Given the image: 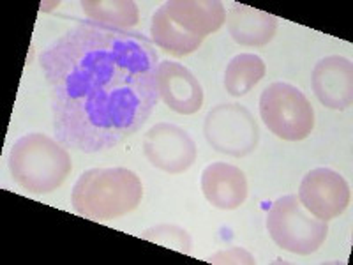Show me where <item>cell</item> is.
Wrapping results in <instances>:
<instances>
[{"mask_svg":"<svg viewBox=\"0 0 353 265\" xmlns=\"http://www.w3.org/2000/svg\"><path fill=\"white\" fill-rule=\"evenodd\" d=\"M55 138L103 153L140 131L159 101V57L141 32L81 21L43 48Z\"/></svg>","mask_w":353,"mask_h":265,"instance_id":"1","label":"cell"},{"mask_svg":"<svg viewBox=\"0 0 353 265\" xmlns=\"http://www.w3.org/2000/svg\"><path fill=\"white\" fill-rule=\"evenodd\" d=\"M143 186L128 168H90L78 177L72 188V209L94 221H110L138 209Z\"/></svg>","mask_w":353,"mask_h":265,"instance_id":"2","label":"cell"},{"mask_svg":"<svg viewBox=\"0 0 353 265\" xmlns=\"http://www.w3.org/2000/svg\"><path fill=\"white\" fill-rule=\"evenodd\" d=\"M72 168L69 150L57 138L30 132L18 138L9 150V172L30 195H48L61 188Z\"/></svg>","mask_w":353,"mask_h":265,"instance_id":"3","label":"cell"},{"mask_svg":"<svg viewBox=\"0 0 353 265\" xmlns=\"http://www.w3.org/2000/svg\"><path fill=\"white\" fill-rule=\"evenodd\" d=\"M267 232L274 244L293 255H311L323 246L329 233L327 221L304 210L295 195H285L270 205L267 213Z\"/></svg>","mask_w":353,"mask_h":265,"instance_id":"4","label":"cell"},{"mask_svg":"<svg viewBox=\"0 0 353 265\" xmlns=\"http://www.w3.org/2000/svg\"><path fill=\"white\" fill-rule=\"evenodd\" d=\"M260 115L263 124L277 138L301 141L313 132L314 110L302 90L285 81H276L260 96Z\"/></svg>","mask_w":353,"mask_h":265,"instance_id":"5","label":"cell"},{"mask_svg":"<svg viewBox=\"0 0 353 265\" xmlns=\"http://www.w3.org/2000/svg\"><path fill=\"white\" fill-rule=\"evenodd\" d=\"M205 140L216 153L245 157L260 144V126L245 106L235 103L216 105L203 121Z\"/></svg>","mask_w":353,"mask_h":265,"instance_id":"6","label":"cell"},{"mask_svg":"<svg viewBox=\"0 0 353 265\" xmlns=\"http://www.w3.org/2000/svg\"><path fill=\"white\" fill-rule=\"evenodd\" d=\"M143 156L150 165L172 175L184 173L196 161V144L181 126L159 122L143 137Z\"/></svg>","mask_w":353,"mask_h":265,"instance_id":"7","label":"cell"},{"mask_svg":"<svg viewBox=\"0 0 353 265\" xmlns=\"http://www.w3.org/2000/svg\"><path fill=\"white\" fill-rule=\"evenodd\" d=\"M299 200L311 216L321 221H330L348 209L352 189L345 177L334 170L314 168L302 179Z\"/></svg>","mask_w":353,"mask_h":265,"instance_id":"8","label":"cell"},{"mask_svg":"<svg viewBox=\"0 0 353 265\" xmlns=\"http://www.w3.org/2000/svg\"><path fill=\"white\" fill-rule=\"evenodd\" d=\"M311 87L321 105L329 110H348L353 101V66L343 55H329L314 64Z\"/></svg>","mask_w":353,"mask_h":265,"instance_id":"9","label":"cell"},{"mask_svg":"<svg viewBox=\"0 0 353 265\" xmlns=\"http://www.w3.org/2000/svg\"><path fill=\"white\" fill-rule=\"evenodd\" d=\"M157 88L163 103L175 113L193 115L203 106V87L193 72L181 62L159 61Z\"/></svg>","mask_w":353,"mask_h":265,"instance_id":"10","label":"cell"},{"mask_svg":"<svg viewBox=\"0 0 353 265\" xmlns=\"http://www.w3.org/2000/svg\"><path fill=\"white\" fill-rule=\"evenodd\" d=\"M201 191L205 200L216 209L235 210L248 200V177L237 166L212 163L201 173Z\"/></svg>","mask_w":353,"mask_h":265,"instance_id":"11","label":"cell"},{"mask_svg":"<svg viewBox=\"0 0 353 265\" xmlns=\"http://www.w3.org/2000/svg\"><path fill=\"white\" fill-rule=\"evenodd\" d=\"M168 17L188 32L207 37L226 23V9L219 0H168Z\"/></svg>","mask_w":353,"mask_h":265,"instance_id":"12","label":"cell"},{"mask_svg":"<svg viewBox=\"0 0 353 265\" xmlns=\"http://www.w3.org/2000/svg\"><path fill=\"white\" fill-rule=\"evenodd\" d=\"M226 27L235 43L258 48L274 39L279 20L270 12L245 4H235L226 12Z\"/></svg>","mask_w":353,"mask_h":265,"instance_id":"13","label":"cell"},{"mask_svg":"<svg viewBox=\"0 0 353 265\" xmlns=\"http://www.w3.org/2000/svg\"><path fill=\"white\" fill-rule=\"evenodd\" d=\"M150 37H152L156 46L175 57H185L189 53L196 52L203 43V37L194 36L179 23H175L168 17L165 6H161L154 12L152 23H150Z\"/></svg>","mask_w":353,"mask_h":265,"instance_id":"14","label":"cell"},{"mask_svg":"<svg viewBox=\"0 0 353 265\" xmlns=\"http://www.w3.org/2000/svg\"><path fill=\"white\" fill-rule=\"evenodd\" d=\"M265 72H267V66L261 57L254 53H239L226 66V92L233 97L245 96L263 80Z\"/></svg>","mask_w":353,"mask_h":265,"instance_id":"15","label":"cell"},{"mask_svg":"<svg viewBox=\"0 0 353 265\" xmlns=\"http://www.w3.org/2000/svg\"><path fill=\"white\" fill-rule=\"evenodd\" d=\"M81 9L88 21L125 30L140 21V9L132 0H83Z\"/></svg>","mask_w":353,"mask_h":265,"instance_id":"16","label":"cell"},{"mask_svg":"<svg viewBox=\"0 0 353 265\" xmlns=\"http://www.w3.org/2000/svg\"><path fill=\"white\" fill-rule=\"evenodd\" d=\"M140 237L145 241H150L154 244L165 246V248L179 251V253L189 255L193 251V239L179 225H156L152 228L145 230L140 233Z\"/></svg>","mask_w":353,"mask_h":265,"instance_id":"17","label":"cell"},{"mask_svg":"<svg viewBox=\"0 0 353 265\" xmlns=\"http://www.w3.org/2000/svg\"><path fill=\"white\" fill-rule=\"evenodd\" d=\"M209 264H219V265H253L254 257L249 251L242 248H230L225 251H217L212 257H209Z\"/></svg>","mask_w":353,"mask_h":265,"instance_id":"18","label":"cell"}]
</instances>
